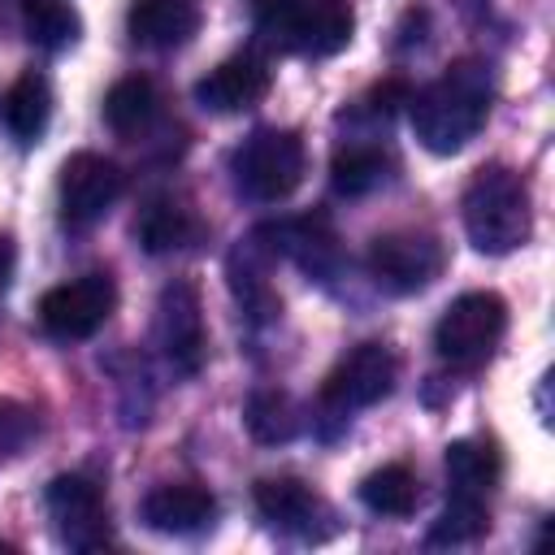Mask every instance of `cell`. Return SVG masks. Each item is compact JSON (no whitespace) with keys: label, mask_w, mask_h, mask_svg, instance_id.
Instances as JSON below:
<instances>
[{"label":"cell","mask_w":555,"mask_h":555,"mask_svg":"<svg viewBox=\"0 0 555 555\" xmlns=\"http://www.w3.org/2000/svg\"><path fill=\"white\" fill-rule=\"evenodd\" d=\"M490 104H494L490 65L477 61V56H464V61L447 65L429 87L408 95L412 134H416V143L425 152L455 156L460 147H468L477 139V130L490 117Z\"/></svg>","instance_id":"cell-1"},{"label":"cell","mask_w":555,"mask_h":555,"mask_svg":"<svg viewBox=\"0 0 555 555\" xmlns=\"http://www.w3.org/2000/svg\"><path fill=\"white\" fill-rule=\"evenodd\" d=\"M464 234L481 256H507L529 243L533 234V204L529 186L507 165H481L460 199Z\"/></svg>","instance_id":"cell-2"},{"label":"cell","mask_w":555,"mask_h":555,"mask_svg":"<svg viewBox=\"0 0 555 555\" xmlns=\"http://www.w3.org/2000/svg\"><path fill=\"white\" fill-rule=\"evenodd\" d=\"M256 30L291 56H334L356 35L351 0H256Z\"/></svg>","instance_id":"cell-3"},{"label":"cell","mask_w":555,"mask_h":555,"mask_svg":"<svg viewBox=\"0 0 555 555\" xmlns=\"http://www.w3.org/2000/svg\"><path fill=\"white\" fill-rule=\"evenodd\" d=\"M230 173L234 186L256 199V204H282L286 195L299 191L304 173H308V147L295 130H278V126H260L251 130L234 156H230Z\"/></svg>","instance_id":"cell-4"},{"label":"cell","mask_w":555,"mask_h":555,"mask_svg":"<svg viewBox=\"0 0 555 555\" xmlns=\"http://www.w3.org/2000/svg\"><path fill=\"white\" fill-rule=\"evenodd\" d=\"M507 334V304L494 291H464L434 321V351L451 369H477Z\"/></svg>","instance_id":"cell-5"},{"label":"cell","mask_w":555,"mask_h":555,"mask_svg":"<svg viewBox=\"0 0 555 555\" xmlns=\"http://www.w3.org/2000/svg\"><path fill=\"white\" fill-rule=\"evenodd\" d=\"M117 308V282L108 273H82L74 282H61L39 295V325L56 343H82L91 338Z\"/></svg>","instance_id":"cell-6"},{"label":"cell","mask_w":555,"mask_h":555,"mask_svg":"<svg viewBox=\"0 0 555 555\" xmlns=\"http://www.w3.org/2000/svg\"><path fill=\"white\" fill-rule=\"evenodd\" d=\"M399 360L386 343H356L321 382V408L334 416H351L360 408L382 403L395 390Z\"/></svg>","instance_id":"cell-7"},{"label":"cell","mask_w":555,"mask_h":555,"mask_svg":"<svg viewBox=\"0 0 555 555\" xmlns=\"http://www.w3.org/2000/svg\"><path fill=\"white\" fill-rule=\"evenodd\" d=\"M442 269H447V247L429 230L403 225V230H386L369 243V273L377 278V286H386L395 295L425 291Z\"/></svg>","instance_id":"cell-8"},{"label":"cell","mask_w":555,"mask_h":555,"mask_svg":"<svg viewBox=\"0 0 555 555\" xmlns=\"http://www.w3.org/2000/svg\"><path fill=\"white\" fill-rule=\"evenodd\" d=\"M121 191H126V173L117 160H108L100 152H74V156H65V165L56 173L61 221L69 230H87L121 199Z\"/></svg>","instance_id":"cell-9"},{"label":"cell","mask_w":555,"mask_h":555,"mask_svg":"<svg viewBox=\"0 0 555 555\" xmlns=\"http://www.w3.org/2000/svg\"><path fill=\"white\" fill-rule=\"evenodd\" d=\"M48 516L61 533L65 546L74 551H100L113 542V529H108V503H104V490L87 477V473H56L48 481Z\"/></svg>","instance_id":"cell-10"},{"label":"cell","mask_w":555,"mask_h":555,"mask_svg":"<svg viewBox=\"0 0 555 555\" xmlns=\"http://www.w3.org/2000/svg\"><path fill=\"white\" fill-rule=\"evenodd\" d=\"M156 347L165 356V364L182 377H195L208 351V334H204V308H199V291L191 282H169L160 291L156 304Z\"/></svg>","instance_id":"cell-11"},{"label":"cell","mask_w":555,"mask_h":555,"mask_svg":"<svg viewBox=\"0 0 555 555\" xmlns=\"http://www.w3.org/2000/svg\"><path fill=\"white\" fill-rule=\"evenodd\" d=\"M251 503L260 512V520L278 533H291V538H325L330 529V507L325 499L299 481V477H260L251 486Z\"/></svg>","instance_id":"cell-12"},{"label":"cell","mask_w":555,"mask_h":555,"mask_svg":"<svg viewBox=\"0 0 555 555\" xmlns=\"http://www.w3.org/2000/svg\"><path fill=\"white\" fill-rule=\"evenodd\" d=\"M273 87V69L260 52H234L195 82V104L208 113H243Z\"/></svg>","instance_id":"cell-13"},{"label":"cell","mask_w":555,"mask_h":555,"mask_svg":"<svg viewBox=\"0 0 555 555\" xmlns=\"http://www.w3.org/2000/svg\"><path fill=\"white\" fill-rule=\"evenodd\" d=\"M143 525L152 533H165V538H191V533H204L212 529L217 520V499L212 490L195 486V481H169V486H156L147 499H143Z\"/></svg>","instance_id":"cell-14"},{"label":"cell","mask_w":555,"mask_h":555,"mask_svg":"<svg viewBox=\"0 0 555 555\" xmlns=\"http://www.w3.org/2000/svg\"><path fill=\"white\" fill-rule=\"evenodd\" d=\"M195 30H199L195 0H130L126 9V35L152 52H173Z\"/></svg>","instance_id":"cell-15"},{"label":"cell","mask_w":555,"mask_h":555,"mask_svg":"<svg viewBox=\"0 0 555 555\" xmlns=\"http://www.w3.org/2000/svg\"><path fill=\"white\" fill-rule=\"evenodd\" d=\"M442 468H447L451 494L490 499L494 486L503 481V455H499V447L490 438H455V442H447Z\"/></svg>","instance_id":"cell-16"},{"label":"cell","mask_w":555,"mask_h":555,"mask_svg":"<svg viewBox=\"0 0 555 555\" xmlns=\"http://www.w3.org/2000/svg\"><path fill=\"white\" fill-rule=\"evenodd\" d=\"M0 117H4L9 134L22 147H35L43 139L48 121H52V87H48V78L35 74V69L17 74L9 82V91H4V100H0Z\"/></svg>","instance_id":"cell-17"},{"label":"cell","mask_w":555,"mask_h":555,"mask_svg":"<svg viewBox=\"0 0 555 555\" xmlns=\"http://www.w3.org/2000/svg\"><path fill=\"white\" fill-rule=\"evenodd\" d=\"M199 234V221L178 204V199H147L143 212L134 217V238L147 256H169L182 251Z\"/></svg>","instance_id":"cell-18"},{"label":"cell","mask_w":555,"mask_h":555,"mask_svg":"<svg viewBox=\"0 0 555 555\" xmlns=\"http://www.w3.org/2000/svg\"><path fill=\"white\" fill-rule=\"evenodd\" d=\"M156 113H160V95H156V82L143 74H126L104 91V121L126 139L143 134L156 121Z\"/></svg>","instance_id":"cell-19"},{"label":"cell","mask_w":555,"mask_h":555,"mask_svg":"<svg viewBox=\"0 0 555 555\" xmlns=\"http://www.w3.org/2000/svg\"><path fill=\"white\" fill-rule=\"evenodd\" d=\"M360 503L373 512V516H390V520H403L416 512L421 503V481L408 464H382L373 468L364 481H360Z\"/></svg>","instance_id":"cell-20"},{"label":"cell","mask_w":555,"mask_h":555,"mask_svg":"<svg viewBox=\"0 0 555 555\" xmlns=\"http://www.w3.org/2000/svg\"><path fill=\"white\" fill-rule=\"evenodd\" d=\"M386 178H390V156L373 143H347L330 160V186L347 199H360V195L377 191Z\"/></svg>","instance_id":"cell-21"},{"label":"cell","mask_w":555,"mask_h":555,"mask_svg":"<svg viewBox=\"0 0 555 555\" xmlns=\"http://www.w3.org/2000/svg\"><path fill=\"white\" fill-rule=\"evenodd\" d=\"M22 30L43 52H65L82 35V17L69 0H22Z\"/></svg>","instance_id":"cell-22"},{"label":"cell","mask_w":555,"mask_h":555,"mask_svg":"<svg viewBox=\"0 0 555 555\" xmlns=\"http://www.w3.org/2000/svg\"><path fill=\"white\" fill-rule=\"evenodd\" d=\"M243 421H247L251 438H256V442H264V447L291 442V438L299 434V425H304V421H299L295 399H291V395H282V390H256V395L247 399Z\"/></svg>","instance_id":"cell-23"},{"label":"cell","mask_w":555,"mask_h":555,"mask_svg":"<svg viewBox=\"0 0 555 555\" xmlns=\"http://www.w3.org/2000/svg\"><path fill=\"white\" fill-rule=\"evenodd\" d=\"M490 533V507L486 499H473V494H447V507L438 512L434 529H429V542H442V546H460V542H473Z\"/></svg>","instance_id":"cell-24"},{"label":"cell","mask_w":555,"mask_h":555,"mask_svg":"<svg viewBox=\"0 0 555 555\" xmlns=\"http://www.w3.org/2000/svg\"><path fill=\"white\" fill-rule=\"evenodd\" d=\"M30 434H35V412L17 399H0V455L22 451Z\"/></svg>","instance_id":"cell-25"},{"label":"cell","mask_w":555,"mask_h":555,"mask_svg":"<svg viewBox=\"0 0 555 555\" xmlns=\"http://www.w3.org/2000/svg\"><path fill=\"white\" fill-rule=\"evenodd\" d=\"M408 95H412V91H408V82H403V78H386V82H377L360 104H364V113H369V117H390L399 104H408Z\"/></svg>","instance_id":"cell-26"},{"label":"cell","mask_w":555,"mask_h":555,"mask_svg":"<svg viewBox=\"0 0 555 555\" xmlns=\"http://www.w3.org/2000/svg\"><path fill=\"white\" fill-rule=\"evenodd\" d=\"M13 260H17V256H13V238L0 234V291H4L9 278H13Z\"/></svg>","instance_id":"cell-27"}]
</instances>
